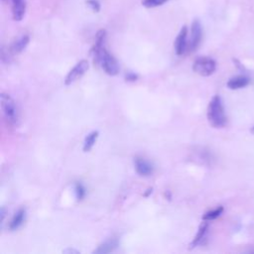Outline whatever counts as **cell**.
I'll return each instance as SVG.
<instances>
[{
    "label": "cell",
    "mask_w": 254,
    "mask_h": 254,
    "mask_svg": "<svg viewBox=\"0 0 254 254\" xmlns=\"http://www.w3.org/2000/svg\"><path fill=\"white\" fill-rule=\"evenodd\" d=\"M89 69V64L86 60H82L69 72L65 79V85H70L80 80Z\"/></svg>",
    "instance_id": "obj_5"
},
{
    "label": "cell",
    "mask_w": 254,
    "mask_h": 254,
    "mask_svg": "<svg viewBox=\"0 0 254 254\" xmlns=\"http://www.w3.org/2000/svg\"><path fill=\"white\" fill-rule=\"evenodd\" d=\"M250 83L249 78H247L246 76H236L232 78L229 82H228V87L231 89H240L245 87L246 85H248Z\"/></svg>",
    "instance_id": "obj_10"
},
{
    "label": "cell",
    "mask_w": 254,
    "mask_h": 254,
    "mask_svg": "<svg viewBox=\"0 0 254 254\" xmlns=\"http://www.w3.org/2000/svg\"><path fill=\"white\" fill-rule=\"evenodd\" d=\"M137 80V76L134 75V74H129L128 76H126V81H136Z\"/></svg>",
    "instance_id": "obj_19"
},
{
    "label": "cell",
    "mask_w": 254,
    "mask_h": 254,
    "mask_svg": "<svg viewBox=\"0 0 254 254\" xmlns=\"http://www.w3.org/2000/svg\"><path fill=\"white\" fill-rule=\"evenodd\" d=\"M134 166L137 174L142 177H149L154 172L153 164L142 157L134 158Z\"/></svg>",
    "instance_id": "obj_6"
},
{
    "label": "cell",
    "mask_w": 254,
    "mask_h": 254,
    "mask_svg": "<svg viewBox=\"0 0 254 254\" xmlns=\"http://www.w3.org/2000/svg\"><path fill=\"white\" fill-rule=\"evenodd\" d=\"M152 193V188L151 189H148V192L145 194V197H147L149 194H151Z\"/></svg>",
    "instance_id": "obj_22"
},
{
    "label": "cell",
    "mask_w": 254,
    "mask_h": 254,
    "mask_svg": "<svg viewBox=\"0 0 254 254\" xmlns=\"http://www.w3.org/2000/svg\"><path fill=\"white\" fill-rule=\"evenodd\" d=\"M64 253H76V254H78V253H80L78 250H75V249H71V248H69V249H67V250H65L64 251Z\"/></svg>",
    "instance_id": "obj_20"
},
{
    "label": "cell",
    "mask_w": 254,
    "mask_h": 254,
    "mask_svg": "<svg viewBox=\"0 0 254 254\" xmlns=\"http://www.w3.org/2000/svg\"><path fill=\"white\" fill-rule=\"evenodd\" d=\"M208 120L214 128H222L227 125L228 118L226 115L224 104L219 95H214L210 102L208 107Z\"/></svg>",
    "instance_id": "obj_1"
},
{
    "label": "cell",
    "mask_w": 254,
    "mask_h": 254,
    "mask_svg": "<svg viewBox=\"0 0 254 254\" xmlns=\"http://www.w3.org/2000/svg\"><path fill=\"white\" fill-rule=\"evenodd\" d=\"M208 230H209V224L205 220V222H203V224L201 225V227H200V229H199V231H198V233H197V235L195 236L193 242L190 244V248H194V247H196V246H199V245L202 243V241H203L204 238L206 237V234H207V233H208Z\"/></svg>",
    "instance_id": "obj_13"
},
{
    "label": "cell",
    "mask_w": 254,
    "mask_h": 254,
    "mask_svg": "<svg viewBox=\"0 0 254 254\" xmlns=\"http://www.w3.org/2000/svg\"><path fill=\"white\" fill-rule=\"evenodd\" d=\"M118 246V240L115 238L109 239L107 241H106L105 243L101 244L97 249L93 251V253H101V254H105V253H109L114 251Z\"/></svg>",
    "instance_id": "obj_12"
},
{
    "label": "cell",
    "mask_w": 254,
    "mask_h": 254,
    "mask_svg": "<svg viewBox=\"0 0 254 254\" xmlns=\"http://www.w3.org/2000/svg\"><path fill=\"white\" fill-rule=\"evenodd\" d=\"M167 1H169V0H143L142 5L147 8H155L163 5Z\"/></svg>",
    "instance_id": "obj_17"
},
{
    "label": "cell",
    "mask_w": 254,
    "mask_h": 254,
    "mask_svg": "<svg viewBox=\"0 0 254 254\" xmlns=\"http://www.w3.org/2000/svg\"><path fill=\"white\" fill-rule=\"evenodd\" d=\"M30 42V37L28 35H22L21 37H19L18 39H16L10 47V51L12 54H20L21 52H23L26 47L28 46Z\"/></svg>",
    "instance_id": "obj_9"
},
{
    "label": "cell",
    "mask_w": 254,
    "mask_h": 254,
    "mask_svg": "<svg viewBox=\"0 0 254 254\" xmlns=\"http://www.w3.org/2000/svg\"><path fill=\"white\" fill-rule=\"evenodd\" d=\"M251 132H252V133L254 134V126H253V127H252V128H251Z\"/></svg>",
    "instance_id": "obj_23"
},
{
    "label": "cell",
    "mask_w": 254,
    "mask_h": 254,
    "mask_svg": "<svg viewBox=\"0 0 254 254\" xmlns=\"http://www.w3.org/2000/svg\"><path fill=\"white\" fill-rule=\"evenodd\" d=\"M99 135H100L99 131H92L89 134H87V136L85 138V142L83 146L84 152H89L92 149L94 144L97 143Z\"/></svg>",
    "instance_id": "obj_14"
},
{
    "label": "cell",
    "mask_w": 254,
    "mask_h": 254,
    "mask_svg": "<svg viewBox=\"0 0 254 254\" xmlns=\"http://www.w3.org/2000/svg\"><path fill=\"white\" fill-rule=\"evenodd\" d=\"M0 101H1V109L6 122L12 126H17L19 122V112L15 101L9 94L4 92L1 93Z\"/></svg>",
    "instance_id": "obj_2"
},
{
    "label": "cell",
    "mask_w": 254,
    "mask_h": 254,
    "mask_svg": "<svg viewBox=\"0 0 254 254\" xmlns=\"http://www.w3.org/2000/svg\"><path fill=\"white\" fill-rule=\"evenodd\" d=\"M4 217H5V210H4V208H2L1 209V224L4 220Z\"/></svg>",
    "instance_id": "obj_21"
},
{
    "label": "cell",
    "mask_w": 254,
    "mask_h": 254,
    "mask_svg": "<svg viewBox=\"0 0 254 254\" xmlns=\"http://www.w3.org/2000/svg\"><path fill=\"white\" fill-rule=\"evenodd\" d=\"M203 39V27L199 20H195L192 24V28H190V38L189 41L188 51L190 53L195 52Z\"/></svg>",
    "instance_id": "obj_4"
},
{
    "label": "cell",
    "mask_w": 254,
    "mask_h": 254,
    "mask_svg": "<svg viewBox=\"0 0 254 254\" xmlns=\"http://www.w3.org/2000/svg\"><path fill=\"white\" fill-rule=\"evenodd\" d=\"M12 2V16L15 21H21L26 12L25 0H11Z\"/></svg>",
    "instance_id": "obj_8"
},
{
    "label": "cell",
    "mask_w": 254,
    "mask_h": 254,
    "mask_svg": "<svg viewBox=\"0 0 254 254\" xmlns=\"http://www.w3.org/2000/svg\"><path fill=\"white\" fill-rule=\"evenodd\" d=\"M26 217V211L24 209H20L12 217L10 224H9V229L10 231H17L25 221Z\"/></svg>",
    "instance_id": "obj_11"
},
{
    "label": "cell",
    "mask_w": 254,
    "mask_h": 254,
    "mask_svg": "<svg viewBox=\"0 0 254 254\" xmlns=\"http://www.w3.org/2000/svg\"><path fill=\"white\" fill-rule=\"evenodd\" d=\"M193 70L196 74L202 77H210L216 70V63L212 58L201 57L194 62Z\"/></svg>",
    "instance_id": "obj_3"
},
{
    "label": "cell",
    "mask_w": 254,
    "mask_h": 254,
    "mask_svg": "<svg viewBox=\"0 0 254 254\" xmlns=\"http://www.w3.org/2000/svg\"><path fill=\"white\" fill-rule=\"evenodd\" d=\"M224 212V207H218L212 211H210L208 212H206L203 216V219L206 221H210V220H213L215 218H217L218 216H220V214Z\"/></svg>",
    "instance_id": "obj_15"
},
{
    "label": "cell",
    "mask_w": 254,
    "mask_h": 254,
    "mask_svg": "<svg viewBox=\"0 0 254 254\" xmlns=\"http://www.w3.org/2000/svg\"><path fill=\"white\" fill-rule=\"evenodd\" d=\"M86 3L92 9V11H94V12H99L100 11L101 4H100V2L98 1V0H88V1H86Z\"/></svg>",
    "instance_id": "obj_18"
},
{
    "label": "cell",
    "mask_w": 254,
    "mask_h": 254,
    "mask_svg": "<svg viewBox=\"0 0 254 254\" xmlns=\"http://www.w3.org/2000/svg\"><path fill=\"white\" fill-rule=\"evenodd\" d=\"M189 42H188V28L184 26L180 33L178 34L176 41H175V52L178 56H182L188 50Z\"/></svg>",
    "instance_id": "obj_7"
},
{
    "label": "cell",
    "mask_w": 254,
    "mask_h": 254,
    "mask_svg": "<svg viewBox=\"0 0 254 254\" xmlns=\"http://www.w3.org/2000/svg\"><path fill=\"white\" fill-rule=\"evenodd\" d=\"M75 192H76V196H77V200L78 201H82L85 199L86 190L85 188L84 187V185L80 182H77L75 184Z\"/></svg>",
    "instance_id": "obj_16"
}]
</instances>
